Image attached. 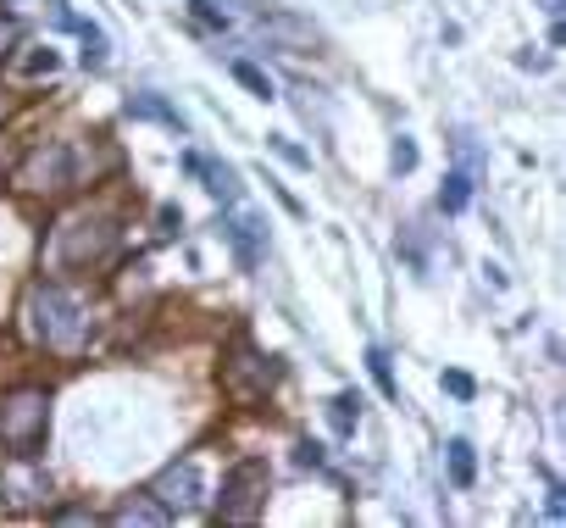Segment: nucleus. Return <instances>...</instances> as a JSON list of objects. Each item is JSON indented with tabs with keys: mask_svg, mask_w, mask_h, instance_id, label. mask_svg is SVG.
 Returning a JSON list of instances; mask_svg holds the SVG:
<instances>
[{
	"mask_svg": "<svg viewBox=\"0 0 566 528\" xmlns=\"http://www.w3.org/2000/svg\"><path fill=\"white\" fill-rule=\"evenodd\" d=\"M228 245H233V256H239V268L250 273L256 261H261V245H266V223L250 217V212H239V217L228 223Z\"/></svg>",
	"mask_w": 566,
	"mask_h": 528,
	"instance_id": "nucleus-9",
	"label": "nucleus"
},
{
	"mask_svg": "<svg viewBox=\"0 0 566 528\" xmlns=\"http://www.w3.org/2000/svg\"><path fill=\"white\" fill-rule=\"evenodd\" d=\"M472 478H478L472 445H466V440H450V484H455V489H472Z\"/></svg>",
	"mask_w": 566,
	"mask_h": 528,
	"instance_id": "nucleus-15",
	"label": "nucleus"
},
{
	"mask_svg": "<svg viewBox=\"0 0 566 528\" xmlns=\"http://www.w3.org/2000/svg\"><path fill=\"white\" fill-rule=\"evenodd\" d=\"M411 168H417V145L400 134V140H394V173H411Z\"/></svg>",
	"mask_w": 566,
	"mask_h": 528,
	"instance_id": "nucleus-21",
	"label": "nucleus"
},
{
	"mask_svg": "<svg viewBox=\"0 0 566 528\" xmlns=\"http://www.w3.org/2000/svg\"><path fill=\"white\" fill-rule=\"evenodd\" d=\"M445 389L455 395V401H472V395H478V384H472V373H461V368H450V373H445Z\"/></svg>",
	"mask_w": 566,
	"mask_h": 528,
	"instance_id": "nucleus-19",
	"label": "nucleus"
},
{
	"mask_svg": "<svg viewBox=\"0 0 566 528\" xmlns=\"http://www.w3.org/2000/svg\"><path fill=\"white\" fill-rule=\"evenodd\" d=\"M128 117H145V123H166L173 134H184V117L161 101V95H128Z\"/></svg>",
	"mask_w": 566,
	"mask_h": 528,
	"instance_id": "nucleus-13",
	"label": "nucleus"
},
{
	"mask_svg": "<svg viewBox=\"0 0 566 528\" xmlns=\"http://www.w3.org/2000/svg\"><path fill=\"white\" fill-rule=\"evenodd\" d=\"M261 40H273L283 50H311L317 45V28L300 23V17H283V12H261Z\"/></svg>",
	"mask_w": 566,
	"mask_h": 528,
	"instance_id": "nucleus-8",
	"label": "nucleus"
},
{
	"mask_svg": "<svg viewBox=\"0 0 566 528\" xmlns=\"http://www.w3.org/2000/svg\"><path fill=\"white\" fill-rule=\"evenodd\" d=\"M266 506V461L261 456H245L239 468L222 478V523H256Z\"/></svg>",
	"mask_w": 566,
	"mask_h": 528,
	"instance_id": "nucleus-6",
	"label": "nucleus"
},
{
	"mask_svg": "<svg viewBox=\"0 0 566 528\" xmlns=\"http://www.w3.org/2000/svg\"><path fill=\"white\" fill-rule=\"evenodd\" d=\"M0 117H6V95H0Z\"/></svg>",
	"mask_w": 566,
	"mask_h": 528,
	"instance_id": "nucleus-27",
	"label": "nucleus"
},
{
	"mask_svg": "<svg viewBox=\"0 0 566 528\" xmlns=\"http://www.w3.org/2000/svg\"><path fill=\"white\" fill-rule=\"evenodd\" d=\"M117 245V217L112 212H78L56 228V261L61 268H94Z\"/></svg>",
	"mask_w": 566,
	"mask_h": 528,
	"instance_id": "nucleus-4",
	"label": "nucleus"
},
{
	"mask_svg": "<svg viewBox=\"0 0 566 528\" xmlns=\"http://www.w3.org/2000/svg\"><path fill=\"white\" fill-rule=\"evenodd\" d=\"M283 161H294V168H311V150H300V145H289V140H266Z\"/></svg>",
	"mask_w": 566,
	"mask_h": 528,
	"instance_id": "nucleus-22",
	"label": "nucleus"
},
{
	"mask_svg": "<svg viewBox=\"0 0 566 528\" xmlns=\"http://www.w3.org/2000/svg\"><path fill=\"white\" fill-rule=\"evenodd\" d=\"M112 523H122V528H128V523H156V528H161V523H173V512H166L156 495H133V501H122V506L112 512Z\"/></svg>",
	"mask_w": 566,
	"mask_h": 528,
	"instance_id": "nucleus-12",
	"label": "nucleus"
},
{
	"mask_svg": "<svg viewBox=\"0 0 566 528\" xmlns=\"http://www.w3.org/2000/svg\"><path fill=\"white\" fill-rule=\"evenodd\" d=\"M189 6H194V17H200V23H228V17L211 6V0H189Z\"/></svg>",
	"mask_w": 566,
	"mask_h": 528,
	"instance_id": "nucleus-25",
	"label": "nucleus"
},
{
	"mask_svg": "<svg viewBox=\"0 0 566 528\" xmlns=\"http://www.w3.org/2000/svg\"><path fill=\"white\" fill-rule=\"evenodd\" d=\"M184 168L206 178V189L217 195V201H239V173H233L228 161H200V156H184Z\"/></svg>",
	"mask_w": 566,
	"mask_h": 528,
	"instance_id": "nucleus-11",
	"label": "nucleus"
},
{
	"mask_svg": "<svg viewBox=\"0 0 566 528\" xmlns=\"http://www.w3.org/2000/svg\"><path fill=\"white\" fill-rule=\"evenodd\" d=\"M273 384H278V361L250 350V340H233V350L222 361V389L233 395V401L256 406V401H266V389H273Z\"/></svg>",
	"mask_w": 566,
	"mask_h": 528,
	"instance_id": "nucleus-5",
	"label": "nucleus"
},
{
	"mask_svg": "<svg viewBox=\"0 0 566 528\" xmlns=\"http://www.w3.org/2000/svg\"><path fill=\"white\" fill-rule=\"evenodd\" d=\"M94 173H84V150L78 145H40L17 161L12 184L22 195H67V189H84Z\"/></svg>",
	"mask_w": 566,
	"mask_h": 528,
	"instance_id": "nucleus-2",
	"label": "nucleus"
},
{
	"mask_svg": "<svg viewBox=\"0 0 566 528\" xmlns=\"http://www.w3.org/2000/svg\"><path fill=\"white\" fill-rule=\"evenodd\" d=\"M294 461H300V468H322V445L317 440H300L294 445Z\"/></svg>",
	"mask_w": 566,
	"mask_h": 528,
	"instance_id": "nucleus-23",
	"label": "nucleus"
},
{
	"mask_svg": "<svg viewBox=\"0 0 566 528\" xmlns=\"http://www.w3.org/2000/svg\"><path fill=\"white\" fill-rule=\"evenodd\" d=\"M28 328H33V340L50 345V350H78L84 334H89V317H84V306L67 289L40 284L28 295Z\"/></svg>",
	"mask_w": 566,
	"mask_h": 528,
	"instance_id": "nucleus-1",
	"label": "nucleus"
},
{
	"mask_svg": "<svg viewBox=\"0 0 566 528\" xmlns=\"http://www.w3.org/2000/svg\"><path fill=\"white\" fill-rule=\"evenodd\" d=\"M150 495L173 512V517H189V512H200L206 506V484H200V468L194 461H173L156 484H150Z\"/></svg>",
	"mask_w": 566,
	"mask_h": 528,
	"instance_id": "nucleus-7",
	"label": "nucleus"
},
{
	"mask_svg": "<svg viewBox=\"0 0 566 528\" xmlns=\"http://www.w3.org/2000/svg\"><path fill=\"white\" fill-rule=\"evenodd\" d=\"M539 6H544V12H550V17H561V0H539Z\"/></svg>",
	"mask_w": 566,
	"mask_h": 528,
	"instance_id": "nucleus-26",
	"label": "nucleus"
},
{
	"mask_svg": "<svg viewBox=\"0 0 566 528\" xmlns=\"http://www.w3.org/2000/svg\"><path fill=\"white\" fill-rule=\"evenodd\" d=\"M45 495H50L45 473L28 468V456H17V468L6 473V501H12V506H33V501H45Z\"/></svg>",
	"mask_w": 566,
	"mask_h": 528,
	"instance_id": "nucleus-10",
	"label": "nucleus"
},
{
	"mask_svg": "<svg viewBox=\"0 0 566 528\" xmlns=\"http://www.w3.org/2000/svg\"><path fill=\"white\" fill-rule=\"evenodd\" d=\"M17 40H22V23H17V17H0V61L12 56V45H17Z\"/></svg>",
	"mask_w": 566,
	"mask_h": 528,
	"instance_id": "nucleus-20",
	"label": "nucleus"
},
{
	"mask_svg": "<svg viewBox=\"0 0 566 528\" xmlns=\"http://www.w3.org/2000/svg\"><path fill=\"white\" fill-rule=\"evenodd\" d=\"M45 434H50V395L45 389H17L0 401V445L12 456H40L45 451Z\"/></svg>",
	"mask_w": 566,
	"mask_h": 528,
	"instance_id": "nucleus-3",
	"label": "nucleus"
},
{
	"mask_svg": "<svg viewBox=\"0 0 566 528\" xmlns=\"http://www.w3.org/2000/svg\"><path fill=\"white\" fill-rule=\"evenodd\" d=\"M466 201H472V178H466V173H450L445 189H439V206L455 217V212H466Z\"/></svg>",
	"mask_w": 566,
	"mask_h": 528,
	"instance_id": "nucleus-16",
	"label": "nucleus"
},
{
	"mask_svg": "<svg viewBox=\"0 0 566 528\" xmlns=\"http://www.w3.org/2000/svg\"><path fill=\"white\" fill-rule=\"evenodd\" d=\"M233 78H239L250 95H261V101H273V78H266L256 61H233Z\"/></svg>",
	"mask_w": 566,
	"mask_h": 528,
	"instance_id": "nucleus-17",
	"label": "nucleus"
},
{
	"mask_svg": "<svg viewBox=\"0 0 566 528\" xmlns=\"http://www.w3.org/2000/svg\"><path fill=\"white\" fill-rule=\"evenodd\" d=\"M366 368H373V378H378V389H383V395H400V389H394V373H389V356H383L378 345L366 350Z\"/></svg>",
	"mask_w": 566,
	"mask_h": 528,
	"instance_id": "nucleus-18",
	"label": "nucleus"
},
{
	"mask_svg": "<svg viewBox=\"0 0 566 528\" xmlns=\"http://www.w3.org/2000/svg\"><path fill=\"white\" fill-rule=\"evenodd\" d=\"M328 423L339 428V434H355V423H361V395H355V389H339V395L328 401Z\"/></svg>",
	"mask_w": 566,
	"mask_h": 528,
	"instance_id": "nucleus-14",
	"label": "nucleus"
},
{
	"mask_svg": "<svg viewBox=\"0 0 566 528\" xmlns=\"http://www.w3.org/2000/svg\"><path fill=\"white\" fill-rule=\"evenodd\" d=\"M28 73H56V50H33L28 56Z\"/></svg>",
	"mask_w": 566,
	"mask_h": 528,
	"instance_id": "nucleus-24",
	"label": "nucleus"
}]
</instances>
